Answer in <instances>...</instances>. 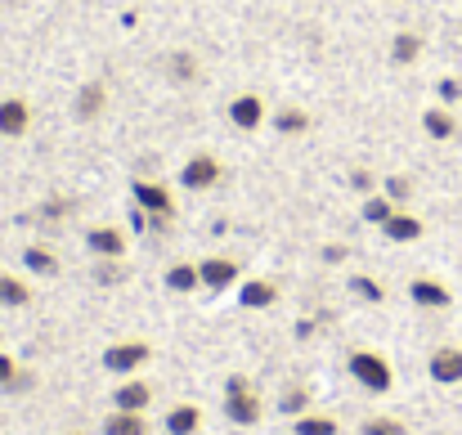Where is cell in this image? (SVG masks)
I'll return each mask as SVG.
<instances>
[{
	"label": "cell",
	"instance_id": "6da1fadb",
	"mask_svg": "<svg viewBox=\"0 0 462 435\" xmlns=\"http://www.w3.org/2000/svg\"><path fill=\"white\" fill-rule=\"evenodd\" d=\"M225 418H229L234 427H256V422L265 418V404H261L256 386H252L243 373H234V377L225 382Z\"/></svg>",
	"mask_w": 462,
	"mask_h": 435
},
{
	"label": "cell",
	"instance_id": "7a4b0ae2",
	"mask_svg": "<svg viewBox=\"0 0 462 435\" xmlns=\"http://www.w3.org/2000/svg\"><path fill=\"white\" fill-rule=\"evenodd\" d=\"M350 377L368 391V395H386L391 386H395V368H391V359L386 355H377V350H350Z\"/></svg>",
	"mask_w": 462,
	"mask_h": 435
},
{
	"label": "cell",
	"instance_id": "3957f363",
	"mask_svg": "<svg viewBox=\"0 0 462 435\" xmlns=\"http://www.w3.org/2000/svg\"><path fill=\"white\" fill-rule=\"evenodd\" d=\"M225 180V162L216 157V153H193V157H184V166H180V184L189 189V193H207V189H216Z\"/></svg>",
	"mask_w": 462,
	"mask_h": 435
},
{
	"label": "cell",
	"instance_id": "277c9868",
	"mask_svg": "<svg viewBox=\"0 0 462 435\" xmlns=\"http://www.w3.org/2000/svg\"><path fill=\"white\" fill-rule=\"evenodd\" d=\"M131 198H135V207L153 220L157 229L171 225V216H175V198H171L166 184H157V180H135V184H131Z\"/></svg>",
	"mask_w": 462,
	"mask_h": 435
},
{
	"label": "cell",
	"instance_id": "5b68a950",
	"mask_svg": "<svg viewBox=\"0 0 462 435\" xmlns=\"http://www.w3.org/2000/svg\"><path fill=\"white\" fill-rule=\"evenodd\" d=\"M149 359H153V346H149V341H140V337H131V341H113V346L104 350V368H108V373H117V377L140 373Z\"/></svg>",
	"mask_w": 462,
	"mask_h": 435
},
{
	"label": "cell",
	"instance_id": "8992f818",
	"mask_svg": "<svg viewBox=\"0 0 462 435\" xmlns=\"http://www.w3.org/2000/svg\"><path fill=\"white\" fill-rule=\"evenodd\" d=\"M225 113H229V122H234L238 131H261V126L270 122V108H265V99H261L256 90H243V95H234Z\"/></svg>",
	"mask_w": 462,
	"mask_h": 435
},
{
	"label": "cell",
	"instance_id": "52a82bcc",
	"mask_svg": "<svg viewBox=\"0 0 462 435\" xmlns=\"http://www.w3.org/2000/svg\"><path fill=\"white\" fill-rule=\"evenodd\" d=\"M198 279H202V292H229L238 283V261L234 256H207V261H198Z\"/></svg>",
	"mask_w": 462,
	"mask_h": 435
},
{
	"label": "cell",
	"instance_id": "ba28073f",
	"mask_svg": "<svg viewBox=\"0 0 462 435\" xmlns=\"http://www.w3.org/2000/svg\"><path fill=\"white\" fill-rule=\"evenodd\" d=\"M86 247H90V256H99V261H122V256H126V229H117V225H95V229L86 234Z\"/></svg>",
	"mask_w": 462,
	"mask_h": 435
},
{
	"label": "cell",
	"instance_id": "9c48e42d",
	"mask_svg": "<svg viewBox=\"0 0 462 435\" xmlns=\"http://www.w3.org/2000/svg\"><path fill=\"white\" fill-rule=\"evenodd\" d=\"M27 131H32V104L18 95L0 99V140H23Z\"/></svg>",
	"mask_w": 462,
	"mask_h": 435
},
{
	"label": "cell",
	"instance_id": "30bf717a",
	"mask_svg": "<svg viewBox=\"0 0 462 435\" xmlns=\"http://www.w3.org/2000/svg\"><path fill=\"white\" fill-rule=\"evenodd\" d=\"M427 373H431V382H440V386H462V346H440V350L431 355Z\"/></svg>",
	"mask_w": 462,
	"mask_h": 435
},
{
	"label": "cell",
	"instance_id": "8fae6325",
	"mask_svg": "<svg viewBox=\"0 0 462 435\" xmlns=\"http://www.w3.org/2000/svg\"><path fill=\"white\" fill-rule=\"evenodd\" d=\"M104 108H108V86H104V81H86V86H77V99H72L77 122H95Z\"/></svg>",
	"mask_w": 462,
	"mask_h": 435
},
{
	"label": "cell",
	"instance_id": "7c38bea8",
	"mask_svg": "<svg viewBox=\"0 0 462 435\" xmlns=\"http://www.w3.org/2000/svg\"><path fill=\"white\" fill-rule=\"evenodd\" d=\"M153 404V386L140 382V377H126L117 391H113V409H126V413H149Z\"/></svg>",
	"mask_w": 462,
	"mask_h": 435
},
{
	"label": "cell",
	"instance_id": "4fadbf2b",
	"mask_svg": "<svg viewBox=\"0 0 462 435\" xmlns=\"http://www.w3.org/2000/svg\"><path fill=\"white\" fill-rule=\"evenodd\" d=\"M409 301L422 305V310H449L454 305V292L445 288L440 279H413L409 283Z\"/></svg>",
	"mask_w": 462,
	"mask_h": 435
},
{
	"label": "cell",
	"instance_id": "5bb4252c",
	"mask_svg": "<svg viewBox=\"0 0 462 435\" xmlns=\"http://www.w3.org/2000/svg\"><path fill=\"white\" fill-rule=\"evenodd\" d=\"M422 229H427V225H422L413 211H404V207H395V216L382 225V234H386L391 243H418V238H422Z\"/></svg>",
	"mask_w": 462,
	"mask_h": 435
},
{
	"label": "cell",
	"instance_id": "9a60e30c",
	"mask_svg": "<svg viewBox=\"0 0 462 435\" xmlns=\"http://www.w3.org/2000/svg\"><path fill=\"white\" fill-rule=\"evenodd\" d=\"M162 427H166V435H198L202 431V409L198 404H175V409H166Z\"/></svg>",
	"mask_w": 462,
	"mask_h": 435
},
{
	"label": "cell",
	"instance_id": "2e32d148",
	"mask_svg": "<svg viewBox=\"0 0 462 435\" xmlns=\"http://www.w3.org/2000/svg\"><path fill=\"white\" fill-rule=\"evenodd\" d=\"M238 301H243L247 310H270V305L279 301V283H274V279H247L243 292H238Z\"/></svg>",
	"mask_w": 462,
	"mask_h": 435
},
{
	"label": "cell",
	"instance_id": "e0dca14e",
	"mask_svg": "<svg viewBox=\"0 0 462 435\" xmlns=\"http://www.w3.org/2000/svg\"><path fill=\"white\" fill-rule=\"evenodd\" d=\"M104 435H149V413H126V409H113L104 418Z\"/></svg>",
	"mask_w": 462,
	"mask_h": 435
},
{
	"label": "cell",
	"instance_id": "ac0fdd59",
	"mask_svg": "<svg viewBox=\"0 0 462 435\" xmlns=\"http://www.w3.org/2000/svg\"><path fill=\"white\" fill-rule=\"evenodd\" d=\"M166 292H180V296H189V292H202V279H198V265L193 261H175L171 270H166Z\"/></svg>",
	"mask_w": 462,
	"mask_h": 435
},
{
	"label": "cell",
	"instance_id": "d6986e66",
	"mask_svg": "<svg viewBox=\"0 0 462 435\" xmlns=\"http://www.w3.org/2000/svg\"><path fill=\"white\" fill-rule=\"evenodd\" d=\"M422 131H427L431 140H454V135H458V122H454V113H449L445 104H436V108L422 113Z\"/></svg>",
	"mask_w": 462,
	"mask_h": 435
},
{
	"label": "cell",
	"instance_id": "ffe728a7",
	"mask_svg": "<svg viewBox=\"0 0 462 435\" xmlns=\"http://www.w3.org/2000/svg\"><path fill=\"white\" fill-rule=\"evenodd\" d=\"M418 54H422V36H418V32H400V36L391 41V63H395V68L418 63Z\"/></svg>",
	"mask_w": 462,
	"mask_h": 435
},
{
	"label": "cell",
	"instance_id": "44dd1931",
	"mask_svg": "<svg viewBox=\"0 0 462 435\" xmlns=\"http://www.w3.org/2000/svg\"><path fill=\"white\" fill-rule=\"evenodd\" d=\"M292 435H341V427L332 413H301L292 418Z\"/></svg>",
	"mask_w": 462,
	"mask_h": 435
},
{
	"label": "cell",
	"instance_id": "7402d4cb",
	"mask_svg": "<svg viewBox=\"0 0 462 435\" xmlns=\"http://www.w3.org/2000/svg\"><path fill=\"white\" fill-rule=\"evenodd\" d=\"M23 265H27L32 274H41V279H54V274H59V256H54L50 247H41V243L23 252Z\"/></svg>",
	"mask_w": 462,
	"mask_h": 435
},
{
	"label": "cell",
	"instance_id": "603a6c76",
	"mask_svg": "<svg viewBox=\"0 0 462 435\" xmlns=\"http://www.w3.org/2000/svg\"><path fill=\"white\" fill-rule=\"evenodd\" d=\"M0 305H9V310L32 305V288H27L23 279H14V274H5V270H0Z\"/></svg>",
	"mask_w": 462,
	"mask_h": 435
},
{
	"label": "cell",
	"instance_id": "cb8c5ba5",
	"mask_svg": "<svg viewBox=\"0 0 462 435\" xmlns=\"http://www.w3.org/2000/svg\"><path fill=\"white\" fill-rule=\"evenodd\" d=\"M391 216H395V202H391L386 193H368V198H364V220H368V225L382 229Z\"/></svg>",
	"mask_w": 462,
	"mask_h": 435
},
{
	"label": "cell",
	"instance_id": "d4e9b609",
	"mask_svg": "<svg viewBox=\"0 0 462 435\" xmlns=\"http://www.w3.org/2000/svg\"><path fill=\"white\" fill-rule=\"evenodd\" d=\"M274 126H279L283 135H306L310 131V113L306 108H279V113H274Z\"/></svg>",
	"mask_w": 462,
	"mask_h": 435
},
{
	"label": "cell",
	"instance_id": "484cf974",
	"mask_svg": "<svg viewBox=\"0 0 462 435\" xmlns=\"http://www.w3.org/2000/svg\"><path fill=\"white\" fill-rule=\"evenodd\" d=\"M350 292H355L359 301H368V305H382V301H386V288H382L377 279H368V274H355V279H350Z\"/></svg>",
	"mask_w": 462,
	"mask_h": 435
},
{
	"label": "cell",
	"instance_id": "4316f807",
	"mask_svg": "<svg viewBox=\"0 0 462 435\" xmlns=\"http://www.w3.org/2000/svg\"><path fill=\"white\" fill-rule=\"evenodd\" d=\"M382 193H386L395 207H404L409 193H413V180H404V175H386V180H382Z\"/></svg>",
	"mask_w": 462,
	"mask_h": 435
},
{
	"label": "cell",
	"instance_id": "83f0119b",
	"mask_svg": "<svg viewBox=\"0 0 462 435\" xmlns=\"http://www.w3.org/2000/svg\"><path fill=\"white\" fill-rule=\"evenodd\" d=\"M359 435H409V427L400 422V418H368Z\"/></svg>",
	"mask_w": 462,
	"mask_h": 435
},
{
	"label": "cell",
	"instance_id": "f1b7e54d",
	"mask_svg": "<svg viewBox=\"0 0 462 435\" xmlns=\"http://www.w3.org/2000/svg\"><path fill=\"white\" fill-rule=\"evenodd\" d=\"M306 409H310V391H288L279 400V413H288V418H301Z\"/></svg>",
	"mask_w": 462,
	"mask_h": 435
},
{
	"label": "cell",
	"instance_id": "f546056e",
	"mask_svg": "<svg viewBox=\"0 0 462 435\" xmlns=\"http://www.w3.org/2000/svg\"><path fill=\"white\" fill-rule=\"evenodd\" d=\"M171 72H175V81H198V59L193 54H171Z\"/></svg>",
	"mask_w": 462,
	"mask_h": 435
},
{
	"label": "cell",
	"instance_id": "4dcf8cb0",
	"mask_svg": "<svg viewBox=\"0 0 462 435\" xmlns=\"http://www.w3.org/2000/svg\"><path fill=\"white\" fill-rule=\"evenodd\" d=\"M99 283H117V279H126V270H122V261H99V274H95Z\"/></svg>",
	"mask_w": 462,
	"mask_h": 435
},
{
	"label": "cell",
	"instance_id": "1f68e13d",
	"mask_svg": "<svg viewBox=\"0 0 462 435\" xmlns=\"http://www.w3.org/2000/svg\"><path fill=\"white\" fill-rule=\"evenodd\" d=\"M350 189H359L364 198L377 189V180H373V171H350Z\"/></svg>",
	"mask_w": 462,
	"mask_h": 435
},
{
	"label": "cell",
	"instance_id": "d6a6232c",
	"mask_svg": "<svg viewBox=\"0 0 462 435\" xmlns=\"http://www.w3.org/2000/svg\"><path fill=\"white\" fill-rule=\"evenodd\" d=\"M14 377H18V359H14V355H5V350H0V391H5V386H9V382H14Z\"/></svg>",
	"mask_w": 462,
	"mask_h": 435
},
{
	"label": "cell",
	"instance_id": "836d02e7",
	"mask_svg": "<svg viewBox=\"0 0 462 435\" xmlns=\"http://www.w3.org/2000/svg\"><path fill=\"white\" fill-rule=\"evenodd\" d=\"M440 99H445V104H458V99H462V81L445 77V81H440Z\"/></svg>",
	"mask_w": 462,
	"mask_h": 435
},
{
	"label": "cell",
	"instance_id": "e575fe53",
	"mask_svg": "<svg viewBox=\"0 0 462 435\" xmlns=\"http://www.w3.org/2000/svg\"><path fill=\"white\" fill-rule=\"evenodd\" d=\"M32 382H36V377H32V373H23V368H18V377H14V382H9V386H5V395H23V391H32Z\"/></svg>",
	"mask_w": 462,
	"mask_h": 435
},
{
	"label": "cell",
	"instance_id": "d590c367",
	"mask_svg": "<svg viewBox=\"0 0 462 435\" xmlns=\"http://www.w3.org/2000/svg\"><path fill=\"white\" fill-rule=\"evenodd\" d=\"M323 261H328V265H341V261H346V247H341V243L323 247Z\"/></svg>",
	"mask_w": 462,
	"mask_h": 435
}]
</instances>
